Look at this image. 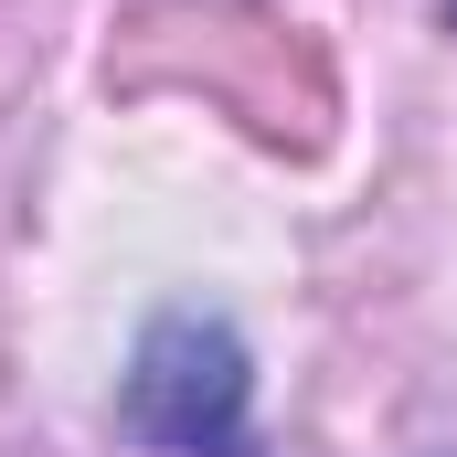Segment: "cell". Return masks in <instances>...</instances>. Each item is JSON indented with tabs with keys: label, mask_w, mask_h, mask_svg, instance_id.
<instances>
[{
	"label": "cell",
	"mask_w": 457,
	"mask_h": 457,
	"mask_svg": "<svg viewBox=\"0 0 457 457\" xmlns=\"http://www.w3.org/2000/svg\"><path fill=\"white\" fill-rule=\"evenodd\" d=\"M447 11H457V0H447Z\"/></svg>",
	"instance_id": "7a4b0ae2"
},
{
	"label": "cell",
	"mask_w": 457,
	"mask_h": 457,
	"mask_svg": "<svg viewBox=\"0 0 457 457\" xmlns=\"http://www.w3.org/2000/svg\"><path fill=\"white\" fill-rule=\"evenodd\" d=\"M245 404H255V361L213 309H170L149 320V341L128 361V426L170 457H234L245 447Z\"/></svg>",
	"instance_id": "6da1fadb"
}]
</instances>
